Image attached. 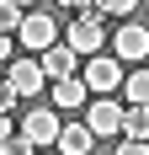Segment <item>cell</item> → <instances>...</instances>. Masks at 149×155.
I'll return each mask as SVG.
<instances>
[{"label": "cell", "mask_w": 149, "mask_h": 155, "mask_svg": "<svg viewBox=\"0 0 149 155\" xmlns=\"http://www.w3.org/2000/svg\"><path fill=\"white\" fill-rule=\"evenodd\" d=\"M122 139H149V107H128V123H122Z\"/></svg>", "instance_id": "12"}, {"label": "cell", "mask_w": 149, "mask_h": 155, "mask_svg": "<svg viewBox=\"0 0 149 155\" xmlns=\"http://www.w3.org/2000/svg\"><path fill=\"white\" fill-rule=\"evenodd\" d=\"M59 107H32L27 118H21V139H32V144H59V134H64V123L53 118Z\"/></svg>", "instance_id": "5"}, {"label": "cell", "mask_w": 149, "mask_h": 155, "mask_svg": "<svg viewBox=\"0 0 149 155\" xmlns=\"http://www.w3.org/2000/svg\"><path fill=\"white\" fill-rule=\"evenodd\" d=\"M112 54H117L122 64L149 59V27H117V32H112Z\"/></svg>", "instance_id": "7"}, {"label": "cell", "mask_w": 149, "mask_h": 155, "mask_svg": "<svg viewBox=\"0 0 149 155\" xmlns=\"http://www.w3.org/2000/svg\"><path fill=\"white\" fill-rule=\"evenodd\" d=\"M122 91H128V102H133V107H149V70H128Z\"/></svg>", "instance_id": "11"}, {"label": "cell", "mask_w": 149, "mask_h": 155, "mask_svg": "<svg viewBox=\"0 0 149 155\" xmlns=\"http://www.w3.org/2000/svg\"><path fill=\"white\" fill-rule=\"evenodd\" d=\"M16 5H37V0H16Z\"/></svg>", "instance_id": "18"}, {"label": "cell", "mask_w": 149, "mask_h": 155, "mask_svg": "<svg viewBox=\"0 0 149 155\" xmlns=\"http://www.w3.org/2000/svg\"><path fill=\"white\" fill-rule=\"evenodd\" d=\"M117 155H149V139H122Z\"/></svg>", "instance_id": "16"}, {"label": "cell", "mask_w": 149, "mask_h": 155, "mask_svg": "<svg viewBox=\"0 0 149 155\" xmlns=\"http://www.w3.org/2000/svg\"><path fill=\"white\" fill-rule=\"evenodd\" d=\"M101 11H96V0H90L85 11H74V21L69 27H64V43L74 48V54H80V59H96V54H101Z\"/></svg>", "instance_id": "1"}, {"label": "cell", "mask_w": 149, "mask_h": 155, "mask_svg": "<svg viewBox=\"0 0 149 155\" xmlns=\"http://www.w3.org/2000/svg\"><path fill=\"white\" fill-rule=\"evenodd\" d=\"M16 38H21L32 54H48V48L59 43V21H53L48 11H32L27 21H21V32H16Z\"/></svg>", "instance_id": "4"}, {"label": "cell", "mask_w": 149, "mask_h": 155, "mask_svg": "<svg viewBox=\"0 0 149 155\" xmlns=\"http://www.w3.org/2000/svg\"><path fill=\"white\" fill-rule=\"evenodd\" d=\"M32 150H37L32 139H5V144H0V155H32Z\"/></svg>", "instance_id": "15"}, {"label": "cell", "mask_w": 149, "mask_h": 155, "mask_svg": "<svg viewBox=\"0 0 149 155\" xmlns=\"http://www.w3.org/2000/svg\"><path fill=\"white\" fill-rule=\"evenodd\" d=\"M85 123H90L96 139H112V134H122V123H128V107L112 102V96H96V102L85 107Z\"/></svg>", "instance_id": "3"}, {"label": "cell", "mask_w": 149, "mask_h": 155, "mask_svg": "<svg viewBox=\"0 0 149 155\" xmlns=\"http://www.w3.org/2000/svg\"><path fill=\"white\" fill-rule=\"evenodd\" d=\"M21 21H27V16H21V5H16V0H5V5H0V27H5V32H21Z\"/></svg>", "instance_id": "13"}, {"label": "cell", "mask_w": 149, "mask_h": 155, "mask_svg": "<svg viewBox=\"0 0 149 155\" xmlns=\"http://www.w3.org/2000/svg\"><path fill=\"white\" fill-rule=\"evenodd\" d=\"M5 86H16L21 96H37V91L48 86L43 59H16V64H5Z\"/></svg>", "instance_id": "6"}, {"label": "cell", "mask_w": 149, "mask_h": 155, "mask_svg": "<svg viewBox=\"0 0 149 155\" xmlns=\"http://www.w3.org/2000/svg\"><path fill=\"white\" fill-rule=\"evenodd\" d=\"M133 5H138V0H96L101 16H133Z\"/></svg>", "instance_id": "14"}, {"label": "cell", "mask_w": 149, "mask_h": 155, "mask_svg": "<svg viewBox=\"0 0 149 155\" xmlns=\"http://www.w3.org/2000/svg\"><path fill=\"white\" fill-rule=\"evenodd\" d=\"M59 5H69V11H85V5H90V0H59Z\"/></svg>", "instance_id": "17"}, {"label": "cell", "mask_w": 149, "mask_h": 155, "mask_svg": "<svg viewBox=\"0 0 149 155\" xmlns=\"http://www.w3.org/2000/svg\"><path fill=\"white\" fill-rule=\"evenodd\" d=\"M53 107H59V112H80V107H90V86H85V75L53 80Z\"/></svg>", "instance_id": "8"}, {"label": "cell", "mask_w": 149, "mask_h": 155, "mask_svg": "<svg viewBox=\"0 0 149 155\" xmlns=\"http://www.w3.org/2000/svg\"><path fill=\"white\" fill-rule=\"evenodd\" d=\"M37 59H43L48 80H69V75H80V54H74L69 43H53L48 54H37Z\"/></svg>", "instance_id": "9"}, {"label": "cell", "mask_w": 149, "mask_h": 155, "mask_svg": "<svg viewBox=\"0 0 149 155\" xmlns=\"http://www.w3.org/2000/svg\"><path fill=\"white\" fill-rule=\"evenodd\" d=\"M80 75H85V86H90L96 96H106V91H117L122 80H128V70H122L117 54H96V59H85V70H80Z\"/></svg>", "instance_id": "2"}, {"label": "cell", "mask_w": 149, "mask_h": 155, "mask_svg": "<svg viewBox=\"0 0 149 155\" xmlns=\"http://www.w3.org/2000/svg\"><path fill=\"white\" fill-rule=\"evenodd\" d=\"M90 144H96L90 123H64V134H59L53 150H59V155H90Z\"/></svg>", "instance_id": "10"}]
</instances>
